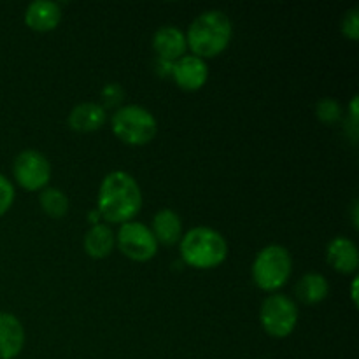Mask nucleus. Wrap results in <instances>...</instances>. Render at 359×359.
I'll return each instance as SVG.
<instances>
[{
    "label": "nucleus",
    "instance_id": "f257e3e1",
    "mask_svg": "<svg viewBox=\"0 0 359 359\" xmlns=\"http://www.w3.org/2000/svg\"><path fill=\"white\" fill-rule=\"evenodd\" d=\"M142 207V191L130 174L114 170L107 174L98 189V214L109 223H128Z\"/></svg>",
    "mask_w": 359,
    "mask_h": 359
},
{
    "label": "nucleus",
    "instance_id": "f03ea898",
    "mask_svg": "<svg viewBox=\"0 0 359 359\" xmlns=\"http://www.w3.org/2000/svg\"><path fill=\"white\" fill-rule=\"evenodd\" d=\"M233 34L231 21L223 11H207L189 25L186 42L198 58H216L228 48Z\"/></svg>",
    "mask_w": 359,
    "mask_h": 359
},
{
    "label": "nucleus",
    "instance_id": "7ed1b4c3",
    "mask_svg": "<svg viewBox=\"0 0 359 359\" xmlns=\"http://www.w3.org/2000/svg\"><path fill=\"white\" fill-rule=\"evenodd\" d=\"M181 256L182 262L193 269H216L226 259L228 244L219 231L196 226L181 237Z\"/></svg>",
    "mask_w": 359,
    "mask_h": 359
},
{
    "label": "nucleus",
    "instance_id": "20e7f679",
    "mask_svg": "<svg viewBox=\"0 0 359 359\" xmlns=\"http://www.w3.org/2000/svg\"><path fill=\"white\" fill-rule=\"evenodd\" d=\"M112 132L128 146H146L156 135L158 123L142 105H125L112 116Z\"/></svg>",
    "mask_w": 359,
    "mask_h": 359
},
{
    "label": "nucleus",
    "instance_id": "39448f33",
    "mask_svg": "<svg viewBox=\"0 0 359 359\" xmlns=\"http://www.w3.org/2000/svg\"><path fill=\"white\" fill-rule=\"evenodd\" d=\"M293 270L291 255L283 245H266L252 263V280L263 291H277L287 283Z\"/></svg>",
    "mask_w": 359,
    "mask_h": 359
},
{
    "label": "nucleus",
    "instance_id": "423d86ee",
    "mask_svg": "<svg viewBox=\"0 0 359 359\" xmlns=\"http://www.w3.org/2000/svg\"><path fill=\"white\" fill-rule=\"evenodd\" d=\"M263 330L273 339H286L294 332L298 323V309L286 294H270L259 311Z\"/></svg>",
    "mask_w": 359,
    "mask_h": 359
},
{
    "label": "nucleus",
    "instance_id": "0eeeda50",
    "mask_svg": "<svg viewBox=\"0 0 359 359\" xmlns=\"http://www.w3.org/2000/svg\"><path fill=\"white\" fill-rule=\"evenodd\" d=\"M116 242L123 255L133 262H149L151 258H154V255L158 252V245H160L151 228L140 221L123 223Z\"/></svg>",
    "mask_w": 359,
    "mask_h": 359
},
{
    "label": "nucleus",
    "instance_id": "6e6552de",
    "mask_svg": "<svg viewBox=\"0 0 359 359\" xmlns=\"http://www.w3.org/2000/svg\"><path fill=\"white\" fill-rule=\"evenodd\" d=\"M13 174L21 188L27 191H37V189L46 188L51 179V163L39 151H21L14 160Z\"/></svg>",
    "mask_w": 359,
    "mask_h": 359
},
{
    "label": "nucleus",
    "instance_id": "1a4fd4ad",
    "mask_svg": "<svg viewBox=\"0 0 359 359\" xmlns=\"http://www.w3.org/2000/svg\"><path fill=\"white\" fill-rule=\"evenodd\" d=\"M172 77L182 90L196 91L209 79V67H207L205 60L198 58V56L184 55L174 63Z\"/></svg>",
    "mask_w": 359,
    "mask_h": 359
},
{
    "label": "nucleus",
    "instance_id": "9d476101",
    "mask_svg": "<svg viewBox=\"0 0 359 359\" xmlns=\"http://www.w3.org/2000/svg\"><path fill=\"white\" fill-rule=\"evenodd\" d=\"M25 347V330L20 319L0 312V359H14Z\"/></svg>",
    "mask_w": 359,
    "mask_h": 359
},
{
    "label": "nucleus",
    "instance_id": "9b49d317",
    "mask_svg": "<svg viewBox=\"0 0 359 359\" xmlns=\"http://www.w3.org/2000/svg\"><path fill=\"white\" fill-rule=\"evenodd\" d=\"M62 21V7L51 0H37L27 7L25 23L35 32H51Z\"/></svg>",
    "mask_w": 359,
    "mask_h": 359
},
{
    "label": "nucleus",
    "instance_id": "f8f14e48",
    "mask_svg": "<svg viewBox=\"0 0 359 359\" xmlns=\"http://www.w3.org/2000/svg\"><path fill=\"white\" fill-rule=\"evenodd\" d=\"M153 49L156 51L158 58L168 60V62H177L182 58L188 49L186 35L175 27H161L158 28L153 37Z\"/></svg>",
    "mask_w": 359,
    "mask_h": 359
},
{
    "label": "nucleus",
    "instance_id": "ddd939ff",
    "mask_svg": "<svg viewBox=\"0 0 359 359\" xmlns=\"http://www.w3.org/2000/svg\"><path fill=\"white\" fill-rule=\"evenodd\" d=\"M105 119H107V112H105L104 105L95 104V102H84L70 111L69 125L74 132L90 133L100 130Z\"/></svg>",
    "mask_w": 359,
    "mask_h": 359
},
{
    "label": "nucleus",
    "instance_id": "4468645a",
    "mask_svg": "<svg viewBox=\"0 0 359 359\" xmlns=\"http://www.w3.org/2000/svg\"><path fill=\"white\" fill-rule=\"evenodd\" d=\"M326 258H328L330 265L340 273H353L358 270V248L353 241L346 237H337L330 242Z\"/></svg>",
    "mask_w": 359,
    "mask_h": 359
},
{
    "label": "nucleus",
    "instance_id": "2eb2a0df",
    "mask_svg": "<svg viewBox=\"0 0 359 359\" xmlns=\"http://www.w3.org/2000/svg\"><path fill=\"white\" fill-rule=\"evenodd\" d=\"M153 231L154 238L158 244L163 245H174L181 241L182 235V223L181 217L174 212L172 209H161L158 210L156 216L153 219Z\"/></svg>",
    "mask_w": 359,
    "mask_h": 359
},
{
    "label": "nucleus",
    "instance_id": "dca6fc26",
    "mask_svg": "<svg viewBox=\"0 0 359 359\" xmlns=\"http://www.w3.org/2000/svg\"><path fill=\"white\" fill-rule=\"evenodd\" d=\"M116 245L114 231L107 226V224H93L90 230L84 235V249H86L88 256L95 259L107 258L112 252Z\"/></svg>",
    "mask_w": 359,
    "mask_h": 359
},
{
    "label": "nucleus",
    "instance_id": "f3484780",
    "mask_svg": "<svg viewBox=\"0 0 359 359\" xmlns=\"http://www.w3.org/2000/svg\"><path fill=\"white\" fill-rule=\"evenodd\" d=\"M330 293V284L325 276L318 272L305 273L297 284V297L300 298L304 304L316 305L321 304Z\"/></svg>",
    "mask_w": 359,
    "mask_h": 359
},
{
    "label": "nucleus",
    "instance_id": "a211bd4d",
    "mask_svg": "<svg viewBox=\"0 0 359 359\" xmlns=\"http://www.w3.org/2000/svg\"><path fill=\"white\" fill-rule=\"evenodd\" d=\"M39 202H41L42 210L49 217H63L67 214V210H69V198L58 188H46L41 193Z\"/></svg>",
    "mask_w": 359,
    "mask_h": 359
},
{
    "label": "nucleus",
    "instance_id": "6ab92c4d",
    "mask_svg": "<svg viewBox=\"0 0 359 359\" xmlns=\"http://www.w3.org/2000/svg\"><path fill=\"white\" fill-rule=\"evenodd\" d=\"M316 114L326 125H333V123L339 121L342 118V107L337 100L333 98H323L316 105Z\"/></svg>",
    "mask_w": 359,
    "mask_h": 359
},
{
    "label": "nucleus",
    "instance_id": "aec40b11",
    "mask_svg": "<svg viewBox=\"0 0 359 359\" xmlns=\"http://www.w3.org/2000/svg\"><path fill=\"white\" fill-rule=\"evenodd\" d=\"M14 202V186L11 184L6 175L0 174V216L11 209Z\"/></svg>",
    "mask_w": 359,
    "mask_h": 359
},
{
    "label": "nucleus",
    "instance_id": "412c9836",
    "mask_svg": "<svg viewBox=\"0 0 359 359\" xmlns=\"http://www.w3.org/2000/svg\"><path fill=\"white\" fill-rule=\"evenodd\" d=\"M342 34L351 41H358L359 39V16L358 9L347 11V14L342 20Z\"/></svg>",
    "mask_w": 359,
    "mask_h": 359
},
{
    "label": "nucleus",
    "instance_id": "4be33fe9",
    "mask_svg": "<svg viewBox=\"0 0 359 359\" xmlns=\"http://www.w3.org/2000/svg\"><path fill=\"white\" fill-rule=\"evenodd\" d=\"M123 97H125V91L119 84L111 83V84H105L104 90H102V100L107 107H116L123 102Z\"/></svg>",
    "mask_w": 359,
    "mask_h": 359
},
{
    "label": "nucleus",
    "instance_id": "5701e85b",
    "mask_svg": "<svg viewBox=\"0 0 359 359\" xmlns=\"http://www.w3.org/2000/svg\"><path fill=\"white\" fill-rule=\"evenodd\" d=\"M174 63L175 62H168V60L156 58L154 60V70H156L158 76L172 77V72H174Z\"/></svg>",
    "mask_w": 359,
    "mask_h": 359
},
{
    "label": "nucleus",
    "instance_id": "b1692460",
    "mask_svg": "<svg viewBox=\"0 0 359 359\" xmlns=\"http://www.w3.org/2000/svg\"><path fill=\"white\" fill-rule=\"evenodd\" d=\"M358 283H359V279L356 277V279L353 280V290H351V297H353L354 305H358Z\"/></svg>",
    "mask_w": 359,
    "mask_h": 359
},
{
    "label": "nucleus",
    "instance_id": "393cba45",
    "mask_svg": "<svg viewBox=\"0 0 359 359\" xmlns=\"http://www.w3.org/2000/svg\"><path fill=\"white\" fill-rule=\"evenodd\" d=\"M353 223H354V228H358V202H354L353 205Z\"/></svg>",
    "mask_w": 359,
    "mask_h": 359
},
{
    "label": "nucleus",
    "instance_id": "a878e982",
    "mask_svg": "<svg viewBox=\"0 0 359 359\" xmlns=\"http://www.w3.org/2000/svg\"><path fill=\"white\" fill-rule=\"evenodd\" d=\"M98 217H100V214H98V210H97V212H90V216H88V219L93 221L95 224H98Z\"/></svg>",
    "mask_w": 359,
    "mask_h": 359
}]
</instances>
